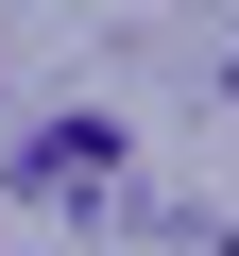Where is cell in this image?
Masks as SVG:
<instances>
[{
    "label": "cell",
    "mask_w": 239,
    "mask_h": 256,
    "mask_svg": "<svg viewBox=\"0 0 239 256\" xmlns=\"http://www.w3.org/2000/svg\"><path fill=\"white\" fill-rule=\"evenodd\" d=\"M18 188L34 205H86V188H120V137H102V120H52V137L18 154Z\"/></svg>",
    "instance_id": "cell-1"
}]
</instances>
